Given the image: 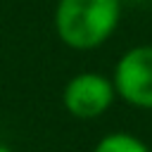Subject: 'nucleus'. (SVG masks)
<instances>
[{"label": "nucleus", "mask_w": 152, "mask_h": 152, "mask_svg": "<svg viewBox=\"0 0 152 152\" xmlns=\"http://www.w3.org/2000/svg\"><path fill=\"white\" fill-rule=\"evenodd\" d=\"M119 21L121 0H57L52 14L57 38L76 52H90L104 45Z\"/></svg>", "instance_id": "1"}, {"label": "nucleus", "mask_w": 152, "mask_h": 152, "mask_svg": "<svg viewBox=\"0 0 152 152\" xmlns=\"http://www.w3.org/2000/svg\"><path fill=\"white\" fill-rule=\"evenodd\" d=\"M112 83L119 100L135 109L152 112V45L128 48L114 64Z\"/></svg>", "instance_id": "2"}, {"label": "nucleus", "mask_w": 152, "mask_h": 152, "mask_svg": "<svg viewBox=\"0 0 152 152\" xmlns=\"http://www.w3.org/2000/svg\"><path fill=\"white\" fill-rule=\"evenodd\" d=\"M114 102H116V90L112 76L97 71H81L71 76L62 90V104L66 114L78 121H90L107 114Z\"/></svg>", "instance_id": "3"}, {"label": "nucleus", "mask_w": 152, "mask_h": 152, "mask_svg": "<svg viewBox=\"0 0 152 152\" xmlns=\"http://www.w3.org/2000/svg\"><path fill=\"white\" fill-rule=\"evenodd\" d=\"M93 152H152V150L142 138L128 131H112L95 142Z\"/></svg>", "instance_id": "4"}, {"label": "nucleus", "mask_w": 152, "mask_h": 152, "mask_svg": "<svg viewBox=\"0 0 152 152\" xmlns=\"http://www.w3.org/2000/svg\"><path fill=\"white\" fill-rule=\"evenodd\" d=\"M0 152H17V150H12L10 145H5V142H0Z\"/></svg>", "instance_id": "5"}]
</instances>
